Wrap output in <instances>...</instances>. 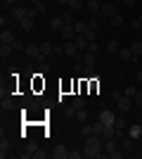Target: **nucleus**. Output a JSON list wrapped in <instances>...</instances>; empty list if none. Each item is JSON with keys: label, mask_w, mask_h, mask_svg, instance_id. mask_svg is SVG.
Returning <instances> with one entry per match:
<instances>
[{"label": "nucleus", "mask_w": 142, "mask_h": 159, "mask_svg": "<svg viewBox=\"0 0 142 159\" xmlns=\"http://www.w3.org/2000/svg\"><path fill=\"white\" fill-rule=\"evenodd\" d=\"M62 17V21H64V26H74L76 24V19H74V12L69 10V12H64V14H59Z\"/></svg>", "instance_id": "obj_21"}, {"label": "nucleus", "mask_w": 142, "mask_h": 159, "mask_svg": "<svg viewBox=\"0 0 142 159\" xmlns=\"http://www.w3.org/2000/svg\"><path fill=\"white\" fill-rule=\"evenodd\" d=\"M62 40H74L76 38V29L74 26H62Z\"/></svg>", "instance_id": "obj_11"}, {"label": "nucleus", "mask_w": 142, "mask_h": 159, "mask_svg": "<svg viewBox=\"0 0 142 159\" xmlns=\"http://www.w3.org/2000/svg\"><path fill=\"white\" fill-rule=\"evenodd\" d=\"M76 119L81 121V124H85V121H88V112H85V109H78V114H76Z\"/></svg>", "instance_id": "obj_35"}, {"label": "nucleus", "mask_w": 142, "mask_h": 159, "mask_svg": "<svg viewBox=\"0 0 142 159\" xmlns=\"http://www.w3.org/2000/svg\"><path fill=\"white\" fill-rule=\"evenodd\" d=\"M57 2H59V5H69V2H71V0H57Z\"/></svg>", "instance_id": "obj_51"}, {"label": "nucleus", "mask_w": 142, "mask_h": 159, "mask_svg": "<svg viewBox=\"0 0 142 159\" xmlns=\"http://www.w3.org/2000/svg\"><path fill=\"white\" fill-rule=\"evenodd\" d=\"M118 50H121V45H118V40H116V38L107 40V52H109V55H116Z\"/></svg>", "instance_id": "obj_19"}, {"label": "nucleus", "mask_w": 142, "mask_h": 159, "mask_svg": "<svg viewBox=\"0 0 142 159\" xmlns=\"http://www.w3.org/2000/svg\"><path fill=\"white\" fill-rule=\"evenodd\" d=\"M133 29H135V31H140V29H142V21L135 19V21H133Z\"/></svg>", "instance_id": "obj_46"}, {"label": "nucleus", "mask_w": 142, "mask_h": 159, "mask_svg": "<svg viewBox=\"0 0 142 159\" xmlns=\"http://www.w3.org/2000/svg\"><path fill=\"white\" fill-rule=\"evenodd\" d=\"M133 102H135L137 107H142V90H137V93H135V98H133Z\"/></svg>", "instance_id": "obj_41"}, {"label": "nucleus", "mask_w": 142, "mask_h": 159, "mask_svg": "<svg viewBox=\"0 0 142 159\" xmlns=\"http://www.w3.org/2000/svg\"><path fill=\"white\" fill-rule=\"evenodd\" d=\"M78 60H81L83 64H90V66H95V62H97V52H93V50H83V52L78 55Z\"/></svg>", "instance_id": "obj_3"}, {"label": "nucleus", "mask_w": 142, "mask_h": 159, "mask_svg": "<svg viewBox=\"0 0 142 159\" xmlns=\"http://www.w3.org/2000/svg\"><path fill=\"white\" fill-rule=\"evenodd\" d=\"M26 10H28V7H21V5H14L12 7V19H26Z\"/></svg>", "instance_id": "obj_10"}, {"label": "nucleus", "mask_w": 142, "mask_h": 159, "mask_svg": "<svg viewBox=\"0 0 142 159\" xmlns=\"http://www.w3.org/2000/svg\"><path fill=\"white\" fill-rule=\"evenodd\" d=\"M33 26H36V19H21V29H24V31H33Z\"/></svg>", "instance_id": "obj_26"}, {"label": "nucleus", "mask_w": 142, "mask_h": 159, "mask_svg": "<svg viewBox=\"0 0 142 159\" xmlns=\"http://www.w3.org/2000/svg\"><path fill=\"white\" fill-rule=\"evenodd\" d=\"M135 76H137V81H142V69H140V71L135 74Z\"/></svg>", "instance_id": "obj_52"}, {"label": "nucleus", "mask_w": 142, "mask_h": 159, "mask_svg": "<svg viewBox=\"0 0 142 159\" xmlns=\"http://www.w3.org/2000/svg\"><path fill=\"white\" fill-rule=\"evenodd\" d=\"M88 50H93V52H97V40H90V45H88Z\"/></svg>", "instance_id": "obj_45"}, {"label": "nucleus", "mask_w": 142, "mask_h": 159, "mask_svg": "<svg viewBox=\"0 0 142 159\" xmlns=\"http://www.w3.org/2000/svg\"><path fill=\"white\" fill-rule=\"evenodd\" d=\"M81 7H83V0H71V2H69V10H71V12H78Z\"/></svg>", "instance_id": "obj_31"}, {"label": "nucleus", "mask_w": 142, "mask_h": 159, "mask_svg": "<svg viewBox=\"0 0 142 159\" xmlns=\"http://www.w3.org/2000/svg\"><path fill=\"white\" fill-rule=\"evenodd\" d=\"M0 26H2V29H7V17H5V14L0 17Z\"/></svg>", "instance_id": "obj_48"}, {"label": "nucleus", "mask_w": 142, "mask_h": 159, "mask_svg": "<svg viewBox=\"0 0 142 159\" xmlns=\"http://www.w3.org/2000/svg\"><path fill=\"white\" fill-rule=\"evenodd\" d=\"M137 19H140V21H142V14H140V17H137Z\"/></svg>", "instance_id": "obj_54"}, {"label": "nucleus", "mask_w": 142, "mask_h": 159, "mask_svg": "<svg viewBox=\"0 0 142 159\" xmlns=\"http://www.w3.org/2000/svg\"><path fill=\"white\" fill-rule=\"evenodd\" d=\"M128 135H130L133 140H137V138L142 135V126H140V124H133V126L128 128Z\"/></svg>", "instance_id": "obj_20"}, {"label": "nucleus", "mask_w": 142, "mask_h": 159, "mask_svg": "<svg viewBox=\"0 0 142 159\" xmlns=\"http://www.w3.org/2000/svg\"><path fill=\"white\" fill-rule=\"evenodd\" d=\"M41 55H43V57L54 55V45H52V43H47V40H43V43H41Z\"/></svg>", "instance_id": "obj_15"}, {"label": "nucleus", "mask_w": 142, "mask_h": 159, "mask_svg": "<svg viewBox=\"0 0 142 159\" xmlns=\"http://www.w3.org/2000/svg\"><path fill=\"white\" fill-rule=\"evenodd\" d=\"M118 60L121 62H133L135 57H133V52H130V48H121V50H118Z\"/></svg>", "instance_id": "obj_16"}, {"label": "nucleus", "mask_w": 142, "mask_h": 159, "mask_svg": "<svg viewBox=\"0 0 142 159\" xmlns=\"http://www.w3.org/2000/svg\"><path fill=\"white\" fill-rule=\"evenodd\" d=\"M71 105H74L76 109H85V98H83V95H78V98H74V102H71Z\"/></svg>", "instance_id": "obj_28"}, {"label": "nucleus", "mask_w": 142, "mask_h": 159, "mask_svg": "<svg viewBox=\"0 0 142 159\" xmlns=\"http://www.w3.org/2000/svg\"><path fill=\"white\" fill-rule=\"evenodd\" d=\"M50 69H52V66L47 64V62H43V66H41V71H43V74H50Z\"/></svg>", "instance_id": "obj_44"}, {"label": "nucleus", "mask_w": 142, "mask_h": 159, "mask_svg": "<svg viewBox=\"0 0 142 159\" xmlns=\"http://www.w3.org/2000/svg\"><path fill=\"white\" fill-rule=\"evenodd\" d=\"M135 93H137V88H135V86H128L126 90H123V95H128V98H135Z\"/></svg>", "instance_id": "obj_40"}, {"label": "nucleus", "mask_w": 142, "mask_h": 159, "mask_svg": "<svg viewBox=\"0 0 142 159\" xmlns=\"http://www.w3.org/2000/svg\"><path fill=\"white\" fill-rule=\"evenodd\" d=\"M83 154H85L88 159L104 157V138H102V135H90V138H85V145H83Z\"/></svg>", "instance_id": "obj_1"}, {"label": "nucleus", "mask_w": 142, "mask_h": 159, "mask_svg": "<svg viewBox=\"0 0 142 159\" xmlns=\"http://www.w3.org/2000/svg\"><path fill=\"white\" fill-rule=\"evenodd\" d=\"M116 14V5L111 2V0H107L104 5H102V10H100V17H107V19H111Z\"/></svg>", "instance_id": "obj_5"}, {"label": "nucleus", "mask_w": 142, "mask_h": 159, "mask_svg": "<svg viewBox=\"0 0 142 159\" xmlns=\"http://www.w3.org/2000/svg\"><path fill=\"white\" fill-rule=\"evenodd\" d=\"M81 135L83 138H90V135H93V124H83L81 126Z\"/></svg>", "instance_id": "obj_29"}, {"label": "nucleus", "mask_w": 142, "mask_h": 159, "mask_svg": "<svg viewBox=\"0 0 142 159\" xmlns=\"http://www.w3.org/2000/svg\"><path fill=\"white\" fill-rule=\"evenodd\" d=\"M100 121L104 124V126H109V124H116V114L111 112V109H102V114H100Z\"/></svg>", "instance_id": "obj_7"}, {"label": "nucleus", "mask_w": 142, "mask_h": 159, "mask_svg": "<svg viewBox=\"0 0 142 159\" xmlns=\"http://www.w3.org/2000/svg\"><path fill=\"white\" fill-rule=\"evenodd\" d=\"M133 143H135V140L130 138V135H126V138L118 140V147H121L123 152H130V150H133Z\"/></svg>", "instance_id": "obj_12"}, {"label": "nucleus", "mask_w": 142, "mask_h": 159, "mask_svg": "<svg viewBox=\"0 0 142 159\" xmlns=\"http://www.w3.org/2000/svg\"><path fill=\"white\" fill-rule=\"evenodd\" d=\"M26 17H28V19H38L41 14L36 12V7H28V10H26Z\"/></svg>", "instance_id": "obj_38"}, {"label": "nucleus", "mask_w": 142, "mask_h": 159, "mask_svg": "<svg viewBox=\"0 0 142 159\" xmlns=\"http://www.w3.org/2000/svg\"><path fill=\"white\" fill-rule=\"evenodd\" d=\"M50 157H54V159H69V147L67 145H57L50 152Z\"/></svg>", "instance_id": "obj_6"}, {"label": "nucleus", "mask_w": 142, "mask_h": 159, "mask_svg": "<svg viewBox=\"0 0 142 159\" xmlns=\"http://www.w3.org/2000/svg\"><path fill=\"white\" fill-rule=\"evenodd\" d=\"M12 55H14L12 43H2V45H0V57H12Z\"/></svg>", "instance_id": "obj_17"}, {"label": "nucleus", "mask_w": 142, "mask_h": 159, "mask_svg": "<svg viewBox=\"0 0 142 159\" xmlns=\"http://www.w3.org/2000/svg\"><path fill=\"white\" fill-rule=\"evenodd\" d=\"M12 48H14V52H21V50H26V48H24V43H21L19 38H17V40L12 43Z\"/></svg>", "instance_id": "obj_39"}, {"label": "nucleus", "mask_w": 142, "mask_h": 159, "mask_svg": "<svg viewBox=\"0 0 142 159\" xmlns=\"http://www.w3.org/2000/svg\"><path fill=\"white\" fill-rule=\"evenodd\" d=\"M95 36H97V31H88V33H85V38H88V40H95Z\"/></svg>", "instance_id": "obj_47"}, {"label": "nucleus", "mask_w": 142, "mask_h": 159, "mask_svg": "<svg viewBox=\"0 0 142 159\" xmlns=\"http://www.w3.org/2000/svg\"><path fill=\"white\" fill-rule=\"evenodd\" d=\"M24 55L26 57H31V60H41V43H31V45H26V50H24Z\"/></svg>", "instance_id": "obj_2"}, {"label": "nucleus", "mask_w": 142, "mask_h": 159, "mask_svg": "<svg viewBox=\"0 0 142 159\" xmlns=\"http://www.w3.org/2000/svg\"><path fill=\"white\" fill-rule=\"evenodd\" d=\"M116 128H118V131H126V128H128V121H126V116H116Z\"/></svg>", "instance_id": "obj_30"}, {"label": "nucleus", "mask_w": 142, "mask_h": 159, "mask_svg": "<svg viewBox=\"0 0 142 159\" xmlns=\"http://www.w3.org/2000/svg\"><path fill=\"white\" fill-rule=\"evenodd\" d=\"M130 52H133V57H142V40H135L133 45H130Z\"/></svg>", "instance_id": "obj_23"}, {"label": "nucleus", "mask_w": 142, "mask_h": 159, "mask_svg": "<svg viewBox=\"0 0 142 159\" xmlns=\"http://www.w3.org/2000/svg\"><path fill=\"white\" fill-rule=\"evenodd\" d=\"M2 2H5L7 7H14V2H17V0H2Z\"/></svg>", "instance_id": "obj_50"}, {"label": "nucleus", "mask_w": 142, "mask_h": 159, "mask_svg": "<svg viewBox=\"0 0 142 159\" xmlns=\"http://www.w3.org/2000/svg\"><path fill=\"white\" fill-rule=\"evenodd\" d=\"M10 147H12V143H10L7 138H2V140H0V157H2V159H5L7 154H10Z\"/></svg>", "instance_id": "obj_18"}, {"label": "nucleus", "mask_w": 142, "mask_h": 159, "mask_svg": "<svg viewBox=\"0 0 142 159\" xmlns=\"http://www.w3.org/2000/svg\"><path fill=\"white\" fill-rule=\"evenodd\" d=\"M121 2H123L126 7H133V5H135V0H121Z\"/></svg>", "instance_id": "obj_49"}, {"label": "nucleus", "mask_w": 142, "mask_h": 159, "mask_svg": "<svg viewBox=\"0 0 142 159\" xmlns=\"http://www.w3.org/2000/svg\"><path fill=\"white\" fill-rule=\"evenodd\" d=\"M76 114H78V109H76L74 105H69L67 109H64V116H76Z\"/></svg>", "instance_id": "obj_36"}, {"label": "nucleus", "mask_w": 142, "mask_h": 159, "mask_svg": "<svg viewBox=\"0 0 142 159\" xmlns=\"http://www.w3.org/2000/svg\"><path fill=\"white\" fill-rule=\"evenodd\" d=\"M36 12H38V14H45L47 12V5H45V2H43V0H41V2H36Z\"/></svg>", "instance_id": "obj_34"}, {"label": "nucleus", "mask_w": 142, "mask_h": 159, "mask_svg": "<svg viewBox=\"0 0 142 159\" xmlns=\"http://www.w3.org/2000/svg\"><path fill=\"white\" fill-rule=\"evenodd\" d=\"M12 107H14V102H12V95H10V93H5L2 98H0V109H2V114H5V112H10Z\"/></svg>", "instance_id": "obj_8"}, {"label": "nucleus", "mask_w": 142, "mask_h": 159, "mask_svg": "<svg viewBox=\"0 0 142 159\" xmlns=\"http://www.w3.org/2000/svg\"><path fill=\"white\" fill-rule=\"evenodd\" d=\"M0 40H2V43H14V33L10 31V29H2V33H0Z\"/></svg>", "instance_id": "obj_22"}, {"label": "nucleus", "mask_w": 142, "mask_h": 159, "mask_svg": "<svg viewBox=\"0 0 142 159\" xmlns=\"http://www.w3.org/2000/svg\"><path fill=\"white\" fill-rule=\"evenodd\" d=\"M74 43H76V48H78V50H88V45H90V40L85 38V36H83V33H76V38H74Z\"/></svg>", "instance_id": "obj_9"}, {"label": "nucleus", "mask_w": 142, "mask_h": 159, "mask_svg": "<svg viewBox=\"0 0 142 159\" xmlns=\"http://www.w3.org/2000/svg\"><path fill=\"white\" fill-rule=\"evenodd\" d=\"M111 26H114V29H121V26H123V14L116 12L114 17H111Z\"/></svg>", "instance_id": "obj_25"}, {"label": "nucleus", "mask_w": 142, "mask_h": 159, "mask_svg": "<svg viewBox=\"0 0 142 159\" xmlns=\"http://www.w3.org/2000/svg\"><path fill=\"white\" fill-rule=\"evenodd\" d=\"M36 150H38L36 145H26V150L21 152V157H33V152H36Z\"/></svg>", "instance_id": "obj_32"}, {"label": "nucleus", "mask_w": 142, "mask_h": 159, "mask_svg": "<svg viewBox=\"0 0 142 159\" xmlns=\"http://www.w3.org/2000/svg\"><path fill=\"white\" fill-rule=\"evenodd\" d=\"M62 26H64L62 17H52V19H50V29H52V31H62Z\"/></svg>", "instance_id": "obj_24"}, {"label": "nucleus", "mask_w": 142, "mask_h": 159, "mask_svg": "<svg viewBox=\"0 0 142 159\" xmlns=\"http://www.w3.org/2000/svg\"><path fill=\"white\" fill-rule=\"evenodd\" d=\"M83 76H95V69H93V66H90V64H83Z\"/></svg>", "instance_id": "obj_37"}, {"label": "nucleus", "mask_w": 142, "mask_h": 159, "mask_svg": "<svg viewBox=\"0 0 142 159\" xmlns=\"http://www.w3.org/2000/svg\"><path fill=\"white\" fill-rule=\"evenodd\" d=\"M116 105H118V109L126 114V112H130V107L135 105V102H133V98H128V95H121V98L116 100Z\"/></svg>", "instance_id": "obj_4"}, {"label": "nucleus", "mask_w": 142, "mask_h": 159, "mask_svg": "<svg viewBox=\"0 0 142 159\" xmlns=\"http://www.w3.org/2000/svg\"><path fill=\"white\" fill-rule=\"evenodd\" d=\"M102 133H104V124L97 119V121L93 124V135H102Z\"/></svg>", "instance_id": "obj_27"}, {"label": "nucleus", "mask_w": 142, "mask_h": 159, "mask_svg": "<svg viewBox=\"0 0 142 159\" xmlns=\"http://www.w3.org/2000/svg\"><path fill=\"white\" fill-rule=\"evenodd\" d=\"M140 38H142V29H140Z\"/></svg>", "instance_id": "obj_55"}, {"label": "nucleus", "mask_w": 142, "mask_h": 159, "mask_svg": "<svg viewBox=\"0 0 142 159\" xmlns=\"http://www.w3.org/2000/svg\"><path fill=\"white\" fill-rule=\"evenodd\" d=\"M54 55H57V57L64 55V43H62V45H54Z\"/></svg>", "instance_id": "obj_43"}, {"label": "nucleus", "mask_w": 142, "mask_h": 159, "mask_svg": "<svg viewBox=\"0 0 142 159\" xmlns=\"http://www.w3.org/2000/svg\"><path fill=\"white\" fill-rule=\"evenodd\" d=\"M47 157V152H43V150H36L33 152V159H45Z\"/></svg>", "instance_id": "obj_42"}, {"label": "nucleus", "mask_w": 142, "mask_h": 159, "mask_svg": "<svg viewBox=\"0 0 142 159\" xmlns=\"http://www.w3.org/2000/svg\"><path fill=\"white\" fill-rule=\"evenodd\" d=\"M85 7H88L90 14H100V10H102L100 0H85Z\"/></svg>", "instance_id": "obj_13"}, {"label": "nucleus", "mask_w": 142, "mask_h": 159, "mask_svg": "<svg viewBox=\"0 0 142 159\" xmlns=\"http://www.w3.org/2000/svg\"><path fill=\"white\" fill-rule=\"evenodd\" d=\"M28 2H31V5H36V2H41V0H28Z\"/></svg>", "instance_id": "obj_53"}, {"label": "nucleus", "mask_w": 142, "mask_h": 159, "mask_svg": "<svg viewBox=\"0 0 142 159\" xmlns=\"http://www.w3.org/2000/svg\"><path fill=\"white\" fill-rule=\"evenodd\" d=\"M74 29H76V33H83V36L90 31V26H88V21H85V19H76Z\"/></svg>", "instance_id": "obj_14"}, {"label": "nucleus", "mask_w": 142, "mask_h": 159, "mask_svg": "<svg viewBox=\"0 0 142 159\" xmlns=\"http://www.w3.org/2000/svg\"><path fill=\"white\" fill-rule=\"evenodd\" d=\"M81 157H85L83 150H69V159H81Z\"/></svg>", "instance_id": "obj_33"}]
</instances>
